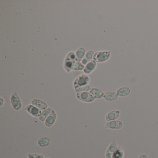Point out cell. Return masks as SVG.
Wrapping results in <instances>:
<instances>
[{
  "label": "cell",
  "instance_id": "cell-1",
  "mask_svg": "<svg viewBox=\"0 0 158 158\" xmlns=\"http://www.w3.org/2000/svg\"><path fill=\"white\" fill-rule=\"evenodd\" d=\"M75 61L81 62L77 59L75 52L72 51L70 52L67 53L64 60L63 67L64 70L67 72H71L72 65Z\"/></svg>",
  "mask_w": 158,
  "mask_h": 158
},
{
  "label": "cell",
  "instance_id": "cell-2",
  "mask_svg": "<svg viewBox=\"0 0 158 158\" xmlns=\"http://www.w3.org/2000/svg\"><path fill=\"white\" fill-rule=\"evenodd\" d=\"M110 57V52L99 51L95 53L93 60L97 63H103L108 61Z\"/></svg>",
  "mask_w": 158,
  "mask_h": 158
},
{
  "label": "cell",
  "instance_id": "cell-3",
  "mask_svg": "<svg viewBox=\"0 0 158 158\" xmlns=\"http://www.w3.org/2000/svg\"><path fill=\"white\" fill-rule=\"evenodd\" d=\"M90 82V78L86 74H82L77 77L73 82L74 88L88 85Z\"/></svg>",
  "mask_w": 158,
  "mask_h": 158
},
{
  "label": "cell",
  "instance_id": "cell-4",
  "mask_svg": "<svg viewBox=\"0 0 158 158\" xmlns=\"http://www.w3.org/2000/svg\"><path fill=\"white\" fill-rule=\"evenodd\" d=\"M11 103L13 108L16 110H19L22 107V103L18 93L14 92L11 96Z\"/></svg>",
  "mask_w": 158,
  "mask_h": 158
},
{
  "label": "cell",
  "instance_id": "cell-5",
  "mask_svg": "<svg viewBox=\"0 0 158 158\" xmlns=\"http://www.w3.org/2000/svg\"><path fill=\"white\" fill-rule=\"evenodd\" d=\"M76 97L81 101L86 102H91L95 100V98L89 91L76 93Z\"/></svg>",
  "mask_w": 158,
  "mask_h": 158
},
{
  "label": "cell",
  "instance_id": "cell-6",
  "mask_svg": "<svg viewBox=\"0 0 158 158\" xmlns=\"http://www.w3.org/2000/svg\"><path fill=\"white\" fill-rule=\"evenodd\" d=\"M25 110L27 111L31 116L36 117V118H39L42 112L41 110L32 104L28 105L25 108Z\"/></svg>",
  "mask_w": 158,
  "mask_h": 158
},
{
  "label": "cell",
  "instance_id": "cell-7",
  "mask_svg": "<svg viewBox=\"0 0 158 158\" xmlns=\"http://www.w3.org/2000/svg\"><path fill=\"white\" fill-rule=\"evenodd\" d=\"M123 126L122 121L119 120L111 121H108L105 125L106 129H119Z\"/></svg>",
  "mask_w": 158,
  "mask_h": 158
},
{
  "label": "cell",
  "instance_id": "cell-8",
  "mask_svg": "<svg viewBox=\"0 0 158 158\" xmlns=\"http://www.w3.org/2000/svg\"><path fill=\"white\" fill-rule=\"evenodd\" d=\"M56 119H57V114L55 111L53 110L49 116L46 119V121H44V125L48 128L52 127L55 123Z\"/></svg>",
  "mask_w": 158,
  "mask_h": 158
},
{
  "label": "cell",
  "instance_id": "cell-9",
  "mask_svg": "<svg viewBox=\"0 0 158 158\" xmlns=\"http://www.w3.org/2000/svg\"><path fill=\"white\" fill-rule=\"evenodd\" d=\"M31 104L34 105L41 111L44 110L48 108V104L46 102L38 99H33L31 100Z\"/></svg>",
  "mask_w": 158,
  "mask_h": 158
},
{
  "label": "cell",
  "instance_id": "cell-10",
  "mask_svg": "<svg viewBox=\"0 0 158 158\" xmlns=\"http://www.w3.org/2000/svg\"><path fill=\"white\" fill-rule=\"evenodd\" d=\"M97 65V62L95 60H93L90 61L84 66V69L83 70V72L85 74H90V73H91L95 70Z\"/></svg>",
  "mask_w": 158,
  "mask_h": 158
},
{
  "label": "cell",
  "instance_id": "cell-11",
  "mask_svg": "<svg viewBox=\"0 0 158 158\" xmlns=\"http://www.w3.org/2000/svg\"><path fill=\"white\" fill-rule=\"evenodd\" d=\"M118 148V145L116 142H112L107 149L106 152V158H112L113 155Z\"/></svg>",
  "mask_w": 158,
  "mask_h": 158
},
{
  "label": "cell",
  "instance_id": "cell-12",
  "mask_svg": "<svg viewBox=\"0 0 158 158\" xmlns=\"http://www.w3.org/2000/svg\"><path fill=\"white\" fill-rule=\"evenodd\" d=\"M120 111L119 110H113L108 113L105 116V120L107 121L117 120L119 117Z\"/></svg>",
  "mask_w": 158,
  "mask_h": 158
},
{
  "label": "cell",
  "instance_id": "cell-13",
  "mask_svg": "<svg viewBox=\"0 0 158 158\" xmlns=\"http://www.w3.org/2000/svg\"><path fill=\"white\" fill-rule=\"evenodd\" d=\"M89 92L95 98V99L101 98L105 95V93L102 91L97 88H91Z\"/></svg>",
  "mask_w": 158,
  "mask_h": 158
},
{
  "label": "cell",
  "instance_id": "cell-14",
  "mask_svg": "<svg viewBox=\"0 0 158 158\" xmlns=\"http://www.w3.org/2000/svg\"><path fill=\"white\" fill-rule=\"evenodd\" d=\"M131 91L129 88L127 87H123L120 88L117 91V94L118 97H126L129 95Z\"/></svg>",
  "mask_w": 158,
  "mask_h": 158
},
{
  "label": "cell",
  "instance_id": "cell-15",
  "mask_svg": "<svg viewBox=\"0 0 158 158\" xmlns=\"http://www.w3.org/2000/svg\"><path fill=\"white\" fill-rule=\"evenodd\" d=\"M103 98L107 101L111 102L118 99V96L116 92H109L105 93Z\"/></svg>",
  "mask_w": 158,
  "mask_h": 158
},
{
  "label": "cell",
  "instance_id": "cell-16",
  "mask_svg": "<svg viewBox=\"0 0 158 158\" xmlns=\"http://www.w3.org/2000/svg\"><path fill=\"white\" fill-rule=\"evenodd\" d=\"M53 110L52 108L48 107L44 110L42 111L41 114L39 117V119L42 121H45L46 119L49 116L50 114L51 113Z\"/></svg>",
  "mask_w": 158,
  "mask_h": 158
},
{
  "label": "cell",
  "instance_id": "cell-17",
  "mask_svg": "<svg viewBox=\"0 0 158 158\" xmlns=\"http://www.w3.org/2000/svg\"><path fill=\"white\" fill-rule=\"evenodd\" d=\"M86 52V50L84 48H80L77 50V51L75 52V54L77 59L81 61V60L85 57Z\"/></svg>",
  "mask_w": 158,
  "mask_h": 158
},
{
  "label": "cell",
  "instance_id": "cell-18",
  "mask_svg": "<svg viewBox=\"0 0 158 158\" xmlns=\"http://www.w3.org/2000/svg\"><path fill=\"white\" fill-rule=\"evenodd\" d=\"M51 140L47 137L42 138L38 141V144L40 147H45L50 144Z\"/></svg>",
  "mask_w": 158,
  "mask_h": 158
},
{
  "label": "cell",
  "instance_id": "cell-19",
  "mask_svg": "<svg viewBox=\"0 0 158 158\" xmlns=\"http://www.w3.org/2000/svg\"><path fill=\"white\" fill-rule=\"evenodd\" d=\"M84 65H83L79 61H75L73 63L72 65L71 70L73 71H82L84 69Z\"/></svg>",
  "mask_w": 158,
  "mask_h": 158
},
{
  "label": "cell",
  "instance_id": "cell-20",
  "mask_svg": "<svg viewBox=\"0 0 158 158\" xmlns=\"http://www.w3.org/2000/svg\"><path fill=\"white\" fill-rule=\"evenodd\" d=\"M124 150L121 147H119L112 156V158H123Z\"/></svg>",
  "mask_w": 158,
  "mask_h": 158
},
{
  "label": "cell",
  "instance_id": "cell-21",
  "mask_svg": "<svg viewBox=\"0 0 158 158\" xmlns=\"http://www.w3.org/2000/svg\"><path fill=\"white\" fill-rule=\"evenodd\" d=\"M91 89V87L90 85H85V86H82V87L74 88V90H75V92L77 93H79V92L89 91Z\"/></svg>",
  "mask_w": 158,
  "mask_h": 158
},
{
  "label": "cell",
  "instance_id": "cell-22",
  "mask_svg": "<svg viewBox=\"0 0 158 158\" xmlns=\"http://www.w3.org/2000/svg\"><path fill=\"white\" fill-rule=\"evenodd\" d=\"M94 54H95V53H94L93 51H87V52H86V54H85L84 58H86L88 61H90L93 60Z\"/></svg>",
  "mask_w": 158,
  "mask_h": 158
},
{
  "label": "cell",
  "instance_id": "cell-23",
  "mask_svg": "<svg viewBox=\"0 0 158 158\" xmlns=\"http://www.w3.org/2000/svg\"><path fill=\"white\" fill-rule=\"evenodd\" d=\"M89 62V61H88V60H87L86 58H84V57L81 60V63L83 65H84V66L86 65Z\"/></svg>",
  "mask_w": 158,
  "mask_h": 158
},
{
  "label": "cell",
  "instance_id": "cell-24",
  "mask_svg": "<svg viewBox=\"0 0 158 158\" xmlns=\"http://www.w3.org/2000/svg\"><path fill=\"white\" fill-rule=\"evenodd\" d=\"M0 102H1V104H0L1 105H0V106L2 107V106H3L4 103V100L3 99L2 97L0 98Z\"/></svg>",
  "mask_w": 158,
  "mask_h": 158
},
{
  "label": "cell",
  "instance_id": "cell-25",
  "mask_svg": "<svg viewBox=\"0 0 158 158\" xmlns=\"http://www.w3.org/2000/svg\"><path fill=\"white\" fill-rule=\"evenodd\" d=\"M139 158H148V157L146 154H142L140 156Z\"/></svg>",
  "mask_w": 158,
  "mask_h": 158
},
{
  "label": "cell",
  "instance_id": "cell-26",
  "mask_svg": "<svg viewBox=\"0 0 158 158\" xmlns=\"http://www.w3.org/2000/svg\"><path fill=\"white\" fill-rule=\"evenodd\" d=\"M35 158H44L43 156L41 155H35Z\"/></svg>",
  "mask_w": 158,
  "mask_h": 158
}]
</instances>
